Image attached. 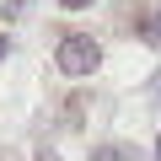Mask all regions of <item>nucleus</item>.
<instances>
[{
	"mask_svg": "<svg viewBox=\"0 0 161 161\" xmlns=\"http://www.w3.org/2000/svg\"><path fill=\"white\" fill-rule=\"evenodd\" d=\"M150 32H156V38H161V11H156V27H150Z\"/></svg>",
	"mask_w": 161,
	"mask_h": 161,
	"instance_id": "obj_5",
	"label": "nucleus"
},
{
	"mask_svg": "<svg viewBox=\"0 0 161 161\" xmlns=\"http://www.w3.org/2000/svg\"><path fill=\"white\" fill-rule=\"evenodd\" d=\"M59 6H64V11H80V6H92V0H59Z\"/></svg>",
	"mask_w": 161,
	"mask_h": 161,
	"instance_id": "obj_3",
	"label": "nucleus"
},
{
	"mask_svg": "<svg viewBox=\"0 0 161 161\" xmlns=\"http://www.w3.org/2000/svg\"><path fill=\"white\" fill-rule=\"evenodd\" d=\"M92 161H140V156H134L129 145H97V150H92Z\"/></svg>",
	"mask_w": 161,
	"mask_h": 161,
	"instance_id": "obj_2",
	"label": "nucleus"
},
{
	"mask_svg": "<svg viewBox=\"0 0 161 161\" xmlns=\"http://www.w3.org/2000/svg\"><path fill=\"white\" fill-rule=\"evenodd\" d=\"M6 48H11V43H6V38H0V59H6Z\"/></svg>",
	"mask_w": 161,
	"mask_h": 161,
	"instance_id": "obj_6",
	"label": "nucleus"
},
{
	"mask_svg": "<svg viewBox=\"0 0 161 161\" xmlns=\"http://www.w3.org/2000/svg\"><path fill=\"white\" fill-rule=\"evenodd\" d=\"M38 161H59V156H54V150H38Z\"/></svg>",
	"mask_w": 161,
	"mask_h": 161,
	"instance_id": "obj_4",
	"label": "nucleus"
},
{
	"mask_svg": "<svg viewBox=\"0 0 161 161\" xmlns=\"http://www.w3.org/2000/svg\"><path fill=\"white\" fill-rule=\"evenodd\" d=\"M54 64H59L64 75H92V70L102 64V48H97L92 32H70V38L54 48Z\"/></svg>",
	"mask_w": 161,
	"mask_h": 161,
	"instance_id": "obj_1",
	"label": "nucleus"
},
{
	"mask_svg": "<svg viewBox=\"0 0 161 161\" xmlns=\"http://www.w3.org/2000/svg\"><path fill=\"white\" fill-rule=\"evenodd\" d=\"M156 161H161V140H156Z\"/></svg>",
	"mask_w": 161,
	"mask_h": 161,
	"instance_id": "obj_7",
	"label": "nucleus"
}]
</instances>
